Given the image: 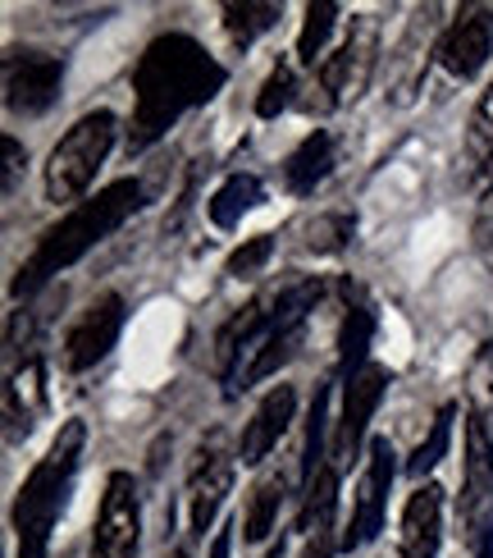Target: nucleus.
Listing matches in <instances>:
<instances>
[{"label":"nucleus","mask_w":493,"mask_h":558,"mask_svg":"<svg viewBox=\"0 0 493 558\" xmlns=\"http://www.w3.org/2000/svg\"><path fill=\"white\" fill-rule=\"evenodd\" d=\"M229 69L187 33H160L133 69V114L124 129L128 156H143L170 133L187 110L220 97Z\"/></svg>","instance_id":"1"},{"label":"nucleus","mask_w":493,"mask_h":558,"mask_svg":"<svg viewBox=\"0 0 493 558\" xmlns=\"http://www.w3.org/2000/svg\"><path fill=\"white\" fill-rule=\"evenodd\" d=\"M147 206V189L137 179H114L110 189H101L97 197L78 202L69 216H60L46 234L37 239V247L28 252V262L19 266V275L10 279L14 298H33L37 289H46L56 275H64L74 262H83L91 247H101L124 220H133Z\"/></svg>","instance_id":"2"},{"label":"nucleus","mask_w":493,"mask_h":558,"mask_svg":"<svg viewBox=\"0 0 493 558\" xmlns=\"http://www.w3.org/2000/svg\"><path fill=\"white\" fill-rule=\"evenodd\" d=\"M83 445H87V426L83 422H64L60 435L51 439L46 458H37V468L28 472V481L19 485L14 495V541H19V558H46L56 536V522L74 490L78 462H83Z\"/></svg>","instance_id":"3"},{"label":"nucleus","mask_w":493,"mask_h":558,"mask_svg":"<svg viewBox=\"0 0 493 558\" xmlns=\"http://www.w3.org/2000/svg\"><path fill=\"white\" fill-rule=\"evenodd\" d=\"M114 137H120V120H114L110 110L83 114V120L56 143L51 160H46V202H56V206L78 202L91 189L97 170L106 166Z\"/></svg>","instance_id":"4"},{"label":"nucleus","mask_w":493,"mask_h":558,"mask_svg":"<svg viewBox=\"0 0 493 558\" xmlns=\"http://www.w3.org/2000/svg\"><path fill=\"white\" fill-rule=\"evenodd\" d=\"M0 78H5V110L33 120V114H46L60 101L64 60L33 51V46H10L5 64H0Z\"/></svg>","instance_id":"5"},{"label":"nucleus","mask_w":493,"mask_h":558,"mask_svg":"<svg viewBox=\"0 0 493 558\" xmlns=\"http://www.w3.org/2000/svg\"><path fill=\"white\" fill-rule=\"evenodd\" d=\"M137 541H143L137 481L128 472H110L101 508H97V526H91V558H133Z\"/></svg>","instance_id":"6"},{"label":"nucleus","mask_w":493,"mask_h":558,"mask_svg":"<svg viewBox=\"0 0 493 558\" xmlns=\"http://www.w3.org/2000/svg\"><path fill=\"white\" fill-rule=\"evenodd\" d=\"M389 385H393V371L380 362H366L357 376L343 385V412H338V426H334V449H329V462H334V468H347V462L361 453L370 416L384 403Z\"/></svg>","instance_id":"7"},{"label":"nucleus","mask_w":493,"mask_h":558,"mask_svg":"<svg viewBox=\"0 0 493 558\" xmlns=\"http://www.w3.org/2000/svg\"><path fill=\"white\" fill-rule=\"evenodd\" d=\"M124 316H128V312H124V298H120V293H101L74 325H69L64 348H60L69 376H83V371L101 366V362L110 357V348L120 343Z\"/></svg>","instance_id":"8"},{"label":"nucleus","mask_w":493,"mask_h":558,"mask_svg":"<svg viewBox=\"0 0 493 558\" xmlns=\"http://www.w3.org/2000/svg\"><path fill=\"white\" fill-rule=\"evenodd\" d=\"M393 445L384 435H374L370 439V449H366V476L357 485V504H352V522L343 531V549H361L370 545L374 536H380V526H384V504H389V490H393V472H397V462H393Z\"/></svg>","instance_id":"9"},{"label":"nucleus","mask_w":493,"mask_h":558,"mask_svg":"<svg viewBox=\"0 0 493 558\" xmlns=\"http://www.w3.org/2000/svg\"><path fill=\"white\" fill-rule=\"evenodd\" d=\"M493 518V449L484 416L471 412L466 422V468H461V495H457V522L480 541V531Z\"/></svg>","instance_id":"10"},{"label":"nucleus","mask_w":493,"mask_h":558,"mask_svg":"<svg viewBox=\"0 0 493 558\" xmlns=\"http://www.w3.org/2000/svg\"><path fill=\"white\" fill-rule=\"evenodd\" d=\"M434 56H439V64H443V74H448V78L471 83L484 69V60L493 56V10L461 5L457 19L448 23V33L439 37Z\"/></svg>","instance_id":"11"},{"label":"nucleus","mask_w":493,"mask_h":558,"mask_svg":"<svg viewBox=\"0 0 493 558\" xmlns=\"http://www.w3.org/2000/svg\"><path fill=\"white\" fill-rule=\"evenodd\" d=\"M233 458L238 453H224L220 435L201 445L197 462H193V476H187V522H193V536H206L215 526L224 495L233 490Z\"/></svg>","instance_id":"12"},{"label":"nucleus","mask_w":493,"mask_h":558,"mask_svg":"<svg viewBox=\"0 0 493 558\" xmlns=\"http://www.w3.org/2000/svg\"><path fill=\"white\" fill-rule=\"evenodd\" d=\"M297 531H301V558H334L343 549L338 536V468H324L297 508Z\"/></svg>","instance_id":"13"},{"label":"nucleus","mask_w":493,"mask_h":558,"mask_svg":"<svg viewBox=\"0 0 493 558\" xmlns=\"http://www.w3.org/2000/svg\"><path fill=\"white\" fill-rule=\"evenodd\" d=\"M293 412H297V389L274 385L261 399V408L251 412V422L243 426V439H238V458L247 468H261V462L279 449V439H284L293 426Z\"/></svg>","instance_id":"14"},{"label":"nucleus","mask_w":493,"mask_h":558,"mask_svg":"<svg viewBox=\"0 0 493 558\" xmlns=\"http://www.w3.org/2000/svg\"><path fill=\"white\" fill-rule=\"evenodd\" d=\"M439 541H443V490L434 481H426V485H416L403 508L397 558H439Z\"/></svg>","instance_id":"15"},{"label":"nucleus","mask_w":493,"mask_h":558,"mask_svg":"<svg viewBox=\"0 0 493 558\" xmlns=\"http://www.w3.org/2000/svg\"><path fill=\"white\" fill-rule=\"evenodd\" d=\"M334 133H324V129H316V133H307L301 143L288 151V160H284V189L293 193V197H311L320 183L334 174Z\"/></svg>","instance_id":"16"},{"label":"nucleus","mask_w":493,"mask_h":558,"mask_svg":"<svg viewBox=\"0 0 493 558\" xmlns=\"http://www.w3.org/2000/svg\"><path fill=\"white\" fill-rule=\"evenodd\" d=\"M343 293H347V312H343V330H338V380L347 385L370 362L366 353H370V335H374V312L352 284H343Z\"/></svg>","instance_id":"17"},{"label":"nucleus","mask_w":493,"mask_h":558,"mask_svg":"<svg viewBox=\"0 0 493 558\" xmlns=\"http://www.w3.org/2000/svg\"><path fill=\"white\" fill-rule=\"evenodd\" d=\"M284 499H288V476L284 472H266L251 485V504H247V518H243V536L251 545H261L279 526V508H284Z\"/></svg>","instance_id":"18"},{"label":"nucleus","mask_w":493,"mask_h":558,"mask_svg":"<svg viewBox=\"0 0 493 558\" xmlns=\"http://www.w3.org/2000/svg\"><path fill=\"white\" fill-rule=\"evenodd\" d=\"M261 197H266V189L256 174H229L215 189V197L206 202V216L215 229H233V225H243V216L251 206H261Z\"/></svg>","instance_id":"19"},{"label":"nucleus","mask_w":493,"mask_h":558,"mask_svg":"<svg viewBox=\"0 0 493 558\" xmlns=\"http://www.w3.org/2000/svg\"><path fill=\"white\" fill-rule=\"evenodd\" d=\"M279 19H284V5H270V0H224V28L238 51H247L270 28H279Z\"/></svg>","instance_id":"20"},{"label":"nucleus","mask_w":493,"mask_h":558,"mask_svg":"<svg viewBox=\"0 0 493 558\" xmlns=\"http://www.w3.org/2000/svg\"><path fill=\"white\" fill-rule=\"evenodd\" d=\"M329 449H334V439H329V385L316 389L311 399V416H307V449H301V490L324 472L334 468L329 462Z\"/></svg>","instance_id":"21"},{"label":"nucleus","mask_w":493,"mask_h":558,"mask_svg":"<svg viewBox=\"0 0 493 558\" xmlns=\"http://www.w3.org/2000/svg\"><path fill=\"white\" fill-rule=\"evenodd\" d=\"M453 422H457V403H443L439 412H434V426H430V435L416 445V453L407 458V476L411 481H426L439 462H443V453H448V445H453Z\"/></svg>","instance_id":"22"},{"label":"nucleus","mask_w":493,"mask_h":558,"mask_svg":"<svg viewBox=\"0 0 493 558\" xmlns=\"http://www.w3.org/2000/svg\"><path fill=\"white\" fill-rule=\"evenodd\" d=\"M334 23H338V5L334 0H311L307 5V23H301V33H297V64H307V69H320L324 60V46H329V33H334Z\"/></svg>","instance_id":"23"},{"label":"nucleus","mask_w":493,"mask_h":558,"mask_svg":"<svg viewBox=\"0 0 493 558\" xmlns=\"http://www.w3.org/2000/svg\"><path fill=\"white\" fill-rule=\"evenodd\" d=\"M466 160L480 170L484 183H493V83L484 87V97L471 114V133H466Z\"/></svg>","instance_id":"24"},{"label":"nucleus","mask_w":493,"mask_h":558,"mask_svg":"<svg viewBox=\"0 0 493 558\" xmlns=\"http://www.w3.org/2000/svg\"><path fill=\"white\" fill-rule=\"evenodd\" d=\"M301 101V83H297V69L288 60H279L270 69V78L261 83V97H256V114L261 120H279L284 110H293Z\"/></svg>","instance_id":"25"},{"label":"nucleus","mask_w":493,"mask_h":558,"mask_svg":"<svg viewBox=\"0 0 493 558\" xmlns=\"http://www.w3.org/2000/svg\"><path fill=\"white\" fill-rule=\"evenodd\" d=\"M352 234H357V225H352V216L334 211V216H316L307 225V252H316V257H334V252H343L352 243Z\"/></svg>","instance_id":"26"},{"label":"nucleus","mask_w":493,"mask_h":558,"mask_svg":"<svg viewBox=\"0 0 493 558\" xmlns=\"http://www.w3.org/2000/svg\"><path fill=\"white\" fill-rule=\"evenodd\" d=\"M270 257H274V234H256V239H247V243L229 257L224 275H229V279H256V275L270 266Z\"/></svg>","instance_id":"27"},{"label":"nucleus","mask_w":493,"mask_h":558,"mask_svg":"<svg viewBox=\"0 0 493 558\" xmlns=\"http://www.w3.org/2000/svg\"><path fill=\"white\" fill-rule=\"evenodd\" d=\"M476 252H480V262H484L489 275H493V197L480 202V216H476Z\"/></svg>","instance_id":"28"},{"label":"nucleus","mask_w":493,"mask_h":558,"mask_svg":"<svg viewBox=\"0 0 493 558\" xmlns=\"http://www.w3.org/2000/svg\"><path fill=\"white\" fill-rule=\"evenodd\" d=\"M0 147H5V179H0V193H14V179H19V170H23V160H28V151H23V143L19 137H0Z\"/></svg>","instance_id":"29"},{"label":"nucleus","mask_w":493,"mask_h":558,"mask_svg":"<svg viewBox=\"0 0 493 558\" xmlns=\"http://www.w3.org/2000/svg\"><path fill=\"white\" fill-rule=\"evenodd\" d=\"M229 549H233V526L215 531V541H210V558H229Z\"/></svg>","instance_id":"30"},{"label":"nucleus","mask_w":493,"mask_h":558,"mask_svg":"<svg viewBox=\"0 0 493 558\" xmlns=\"http://www.w3.org/2000/svg\"><path fill=\"white\" fill-rule=\"evenodd\" d=\"M476 558H493V518H489V526L480 531V541H476Z\"/></svg>","instance_id":"31"},{"label":"nucleus","mask_w":493,"mask_h":558,"mask_svg":"<svg viewBox=\"0 0 493 558\" xmlns=\"http://www.w3.org/2000/svg\"><path fill=\"white\" fill-rule=\"evenodd\" d=\"M174 558H193V554H187V549H178V554H174Z\"/></svg>","instance_id":"32"}]
</instances>
